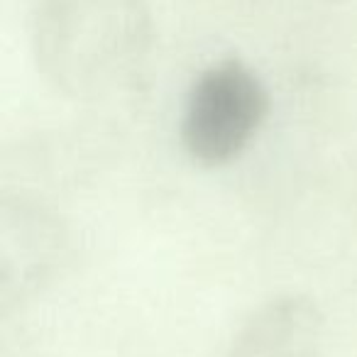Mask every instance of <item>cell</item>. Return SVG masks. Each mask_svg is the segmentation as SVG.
I'll return each mask as SVG.
<instances>
[{"instance_id":"3957f363","label":"cell","mask_w":357,"mask_h":357,"mask_svg":"<svg viewBox=\"0 0 357 357\" xmlns=\"http://www.w3.org/2000/svg\"><path fill=\"white\" fill-rule=\"evenodd\" d=\"M323 316L308 296L287 294L259 306L233 337L230 357H308L321 340Z\"/></svg>"},{"instance_id":"6da1fadb","label":"cell","mask_w":357,"mask_h":357,"mask_svg":"<svg viewBox=\"0 0 357 357\" xmlns=\"http://www.w3.org/2000/svg\"><path fill=\"white\" fill-rule=\"evenodd\" d=\"M30 42L37 69L71 96L123 86L152 45L147 0H32Z\"/></svg>"},{"instance_id":"7a4b0ae2","label":"cell","mask_w":357,"mask_h":357,"mask_svg":"<svg viewBox=\"0 0 357 357\" xmlns=\"http://www.w3.org/2000/svg\"><path fill=\"white\" fill-rule=\"evenodd\" d=\"M269 115V91L255 69L223 59L191 84L181 113V142L189 157L220 167L248 149Z\"/></svg>"}]
</instances>
